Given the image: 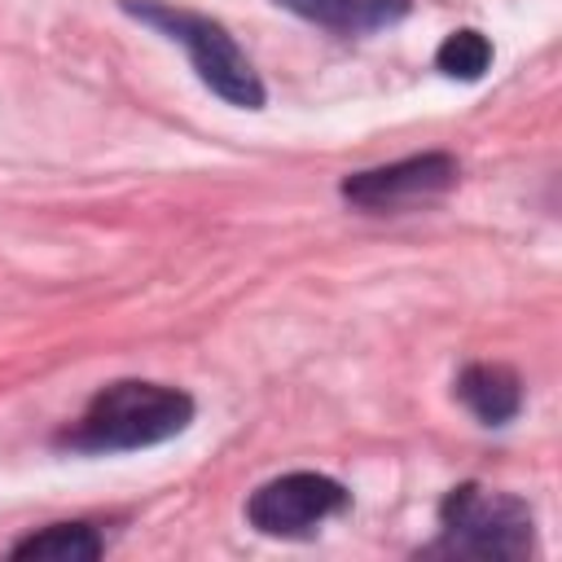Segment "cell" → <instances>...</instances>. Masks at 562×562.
<instances>
[{"label":"cell","instance_id":"obj_1","mask_svg":"<svg viewBox=\"0 0 562 562\" xmlns=\"http://www.w3.org/2000/svg\"><path fill=\"white\" fill-rule=\"evenodd\" d=\"M193 422V400L162 382H110L101 386L75 426L61 430V448L70 452H136L176 439Z\"/></svg>","mask_w":562,"mask_h":562},{"label":"cell","instance_id":"obj_2","mask_svg":"<svg viewBox=\"0 0 562 562\" xmlns=\"http://www.w3.org/2000/svg\"><path fill=\"white\" fill-rule=\"evenodd\" d=\"M536 544L531 505L509 492H487L479 483H461L439 505V540L426 553L443 558H492L518 562Z\"/></svg>","mask_w":562,"mask_h":562},{"label":"cell","instance_id":"obj_5","mask_svg":"<svg viewBox=\"0 0 562 562\" xmlns=\"http://www.w3.org/2000/svg\"><path fill=\"white\" fill-rule=\"evenodd\" d=\"M457 176H461V167H457L452 154H413V158H400V162L347 176L338 184V193L356 211L382 215V211H400V206L430 202V198L448 193L457 184Z\"/></svg>","mask_w":562,"mask_h":562},{"label":"cell","instance_id":"obj_9","mask_svg":"<svg viewBox=\"0 0 562 562\" xmlns=\"http://www.w3.org/2000/svg\"><path fill=\"white\" fill-rule=\"evenodd\" d=\"M435 66L448 75V79H483V70L492 66V44H487V35L483 31H474V26H461V31H452L439 48H435Z\"/></svg>","mask_w":562,"mask_h":562},{"label":"cell","instance_id":"obj_8","mask_svg":"<svg viewBox=\"0 0 562 562\" xmlns=\"http://www.w3.org/2000/svg\"><path fill=\"white\" fill-rule=\"evenodd\" d=\"M101 536L88 522H53L26 540L13 544V558H40V562H92L101 558Z\"/></svg>","mask_w":562,"mask_h":562},{"label":"cell","instance_id":"obj_3","mask_svg":"<svg viewBox=\"0 0 562 562\" xmlns=\"http://www.w3.org/2000/svg\"><path fill=\"white\" fill-rule=\"evenodd\" d=\"M123 9L140 22H149L154 31H162L171 44H180L189 53V66L215 97H224L228 105H241V110L263 105V79L255 75L250 57L237 48V40L220 22L176 9V4H158V0H123Z\"/></svg>","mask_w":562,"mask_h":562},{"label":"cell","instance_id":"obj_4","mask_svg":"<svg viewBox=\"0 0 562 562\" xmlns=\"http://www.w3.org/2000/svg\"><path fill=\"white\" fill-rule=\"evenodd\" d=\"M347 509V487L329 474H312V470H294L281 474L263 487L250 492L246 501V522L263 536H281V540H299L312 536L325 518Z\"/></svg>","mask_w":562,"mask_h":562},{"label":"cell","instance_id":"obj_6","mask_svg":"<svg viewBox=\"0 0 562 562\" xmlns=\"http://www.w3.org/2000/svg\"><path fill=\"white\" fill-rule=\"evenodd\" d=\"M457 400L483 422V426H509L522 408V382L509 364H465L457 378Z\"/></svg>","mask_w":562,"mask_h":562},{"label":"cell","instance_id":"obj_7","mask_svg":"<svg viewBox=\"0 0 562 562\" xmlns=\"http://www.w3.org/2000/svg\"><path fill=\"white\" fill-rule=\"evenodd\" d=\"M277 4L338 35L382 31L408 13V0H277Z\"/></svg>","mask_w":562,"mask_h":562}]
</instances>
